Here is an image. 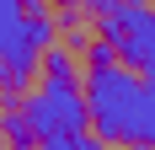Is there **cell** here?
<instances>
[{"label":"cell","mask_w":155,"mask_h":150,"mask_svg":"<svg viewBox=\"0 0 155 150\" xmlns=\"http://www.w3.org/2000/svg\"><path fill=\"white\" fill-rule=\"evenodd\" d=\"M0 134H11L16 145H32V129H27V118H21V107H16V113H5V118H0Z\"/></svg>","instance_id":"cell-5"},{"label":"cell","mask_w":155,"mask_h":150,"mask_svg":"<svg viewBox=\"0 0 155 150\" xmlns=\"http://www.w3.org/2000/svg\"><path fill=\"white\" fill-rule=\"evenodd\" d=\"M48 43H54L48 0H0V97H16L32 80Z\"/></svg>","instance_id":"cell-3"},{"label":"cell","mask_w":155,"mask_h":150,"mask_svg":"<svg viewBox=\"0 0 155 150\" xmlns=\"http://www.w3.org/2000/svg\"><path fill=\"white\" fill-rule=\"evenodd\" d=\"M150 75H155V70H150Z\"/></svg>","instance_id":"cell-6"},{"label":"cell","mask_w":155,"mask_h":150,"mask_svg":"<svg viewBox=\"0 0 155 150\" xmlns=\"http://www.w3.org/2000/svg\"><path fill=\"white\" fill-rule=\"evenodd\" d=\"M86 118L112 145H155V75L123 70L102 38L86 54Z\"/></svg>","instance_id":"cell-1"},{"label":"cell","mask_w":155,"mask_h":150,"mask_svg":"<svg viewBox=\"0 0 155 150\" xmlns=\"http://www.w3.org/2000/svg\"><path fill=\"white\" fill-rule=\"evenodd\" d=\"M38 64H48V75H43V86H32V97L21 102V118H27V129H32L38 145H48V150H80L91 118H86V91L75 86V59L48 43Z\"/></svg>","instance_id":"cell-2"},{"label":"cell","mask_w":155,"mask_h":150,"mask_svg":"<svg viewBox=\"0 0 155 150\" xmlns=\"http://www.w3.org/2000/svg\"><path fill=\"white\" fill-rule=\"evenodd\" d=\"M96 38H102L123 64H134V70H144V75L155 70V5H144V0H118V5H107V11L96 16Z\"/></svg>","instance_id":"cell-4"}]
</instances>
